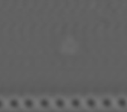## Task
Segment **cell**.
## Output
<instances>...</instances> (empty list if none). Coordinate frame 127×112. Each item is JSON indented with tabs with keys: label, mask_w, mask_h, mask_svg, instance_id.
I'll return each mask as SVG.
<instances>
[{
	"label": "cell",
	"mask_w": 127,
	"mask_h": 112,
	"mask_svg": "<svg viewBox=\"0 0 127 112\" xmlns=\"http://www.w3.org/2000/svg\"><path fill=\"white\" fill-rule=\"evenodd\" d=\"M35 104H35V100L33 98H31V97H26L22 101V106L25 110H28V111L33 110L35 107Z\"/></svg>",
	"instance_id": "cell-8"
},
{
	"label": "cell",
	"mask_w": 127,
	"mask_h": 112,
	"mask_svg": "<svg viewBox=\"0 0 127 112\" xmlns=\"http://www.w3.org/2000/svg\"><path fill=\"white\" fill-rule=\"evenodd\" d=\"M7 106L10 109L16 111L22 106V101H20L18 98H16V97H12V98H10L7 101Z\"/></svg>",
	"instance_id": "cell-7"
},
{
	"label": "cell",
	"mask_w": 127,
	"mask_h": 112,
	"mask_svg": "<svg viewBox=\"0 0 127 112\" xmlns=\"http://www.w3.org/2000/svg\"><path fill=\"white\" fill-rule=\"evenodd\" d=\"M115 100V108L120 111H127V97L126 96H118L114 98Z\"/></svg>",
	"instance_id": "cell-5"
},
{
	"label": "cell",
	"mask_w": 127,
	"mask_h": 112,
	"mask_svg": "<svg viewBox=\"0 0 127 112\" xmlns=\"http://www.w3.org/2000/svg\"><path fill=\"white\" fill-rule=\"evenodd\" d=\"M67 102H68V107L73 111H80L82 108H84L83 98L78 97V96L70 97L67 100Z\"/></svg>",
	"instance_id": "cell-3"
},
{
	"label": "cell",
	"mask_w": 127,
	"mask_h": 112,
	"mask_svg": "<svg viewBox=\"0 0 127 112\" xmlns=\"http://www.w3.org/2000/svg\"><path fill=\"white\" fill-rule=\"evenodd\" d=\"M6 105H7V103L5 102L3 99L0 98V111H2V110H3Z\"/></svg>",
	"instance_id": "cell-9"
},
{
	"label": "cell",
	"mask_w": 127,
	"mask_h": 112,
	"mask_svg": "<svg viewBox=\"0 0 127 112\" xmlns=\"http://www.w3.org/2000/svg\"><path fill=\"white\" fill-rule=\"evenodd\" d=\"M99 108L103 111H112L113 108H115V100L114 97H112L110 96H103L99 97Z\"/></svg>",
	"instance_id": "cell-2"
},
{
	"label": "cell",
	"mask_w": 127,
	"mask_h": 112,
	"mask_svg": "<svg viewBox=\"0 0 127 112\" xmlns=\"http://www.w3.org/2000/svg\"><path fill=\"white\" fill-rule=\"evenodd\" d=\"M37 105L39 106V108H41L43 111H47V110H49L53 106V102L48 97H42L37 102Z\"/></svg>",
	"instance_id": "cell-6"
},
{
	"label": "cell",
	"mask_w": 127,
	"mask_h": 112,
	"mask_svg": "<svg viewBox=\"0 0 127 112\" xmlns=\"http://www.w3.org/2000/svg\"><path fill=\"white\" fill-rule=\"evenodd\" d=\"M84 108L88 111H95L99 108V101L94 96H87L85 98H83Z\"/></svg>",
	"instance_id": "cell-1"
},
{
	"label": "cell",
	"mask_w": 127,
	"mask_h": 112,
	"mask_svg": "<svg viewBox=\"0 0 127 112\" xmlns=\"http://www.w3.org/2000/svg\"><path fill=\"white\" fill-rule=\"evenodd\" d=\"M53 102V107L56 109L57 111H64L68 107V102L65 97H57L52 100Z\"/></svg>",
	"instance_id": "cell-4"
}]
</instances>
